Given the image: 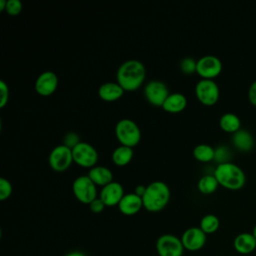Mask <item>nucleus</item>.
<instances>
[{"instance_id":"nucleus-1","label":"nucleus","mask_w":256,"mask_h":256,"mask_svg":"<svg viewBox=\"0 0 256 256\" xmlns=\"http://www.w3.org/2000/svg\"><path fill=\"white\" fill-rule=\"evenodd\" d=\"M146 77L145 65L136 59H129L120 64L116 80L125 91H135L142 86Z\"/></svg>"},{"instance_id":"nucleus-2","label":"nucleus","mask_w":256,"mask_h":256,"mask_svg":"<svg viewBox=\"0 0 256 256\" xmlns=\"http://www.w3.org/2000/svg\"><path fill=\"white\" fill-rule=\"evenodd\" d=\"M170 200V189L163 181H153L146 186L142 196L143 207L149 212L162 210Z\"/></svg>"},{"instance_id":"nucleus-3","label":"nucleus","mask_w":256,"mask_h":256,"mask_svg":"<svg viewBox=\"0 0 256 256\" xmlns=\"http://www.w3.org/2000/svg\"><path fill=\"white\" fill-rule=\"evenodd\" d=\"M213 174L219 185L231 190L240 189L246 182V175L243 169L231 161L217 164Z\"/></svg>"},{"instance_id":"nucleus-4","label":"nucleus","mask_w":256,"mask_h":256,"mask_svg":"<svg viewBox=\"0 0 256 256\" xmlns=\"http://www.w3.org/2000/svg\"><path fill=\"white\" fill-rule=\"evenodd\" d=\"M115 135L122 145L133 148L141 139V130L135 121L123 118L116 123Z\"/></svg>"},{"instance_id":"nucleus-5","label":"nucleus","mask_w":256,"mask_h":256,"mask_svg":"<svg viewBox=\"0 0 256 256\" xmlns=\"http://www.w3.org/2000/svg\"><path fill=\"white\" fill-rule=\"evenodd\" d=\"M96 186L88 175H80L74 179L72 190L78 201L84 204H90L97 198Z\"/></svg>"},{"instance_id":"nucleus-6","label":"nucleus","mask_w":256,"mask_h":256,"mask_svg":"<svg viewBox=\"0 0 256 256\" xmlns=\"http://www.w3.org/2000/svg\"><path fill=\"white\" fill-rule=\"evenodd\" d=\"M195 94L197 99L206 106L214 105L219 99V87L213 79L202 78L196 83Z\"/></svg>"},{"instance_id":"nucleus-7","label":"nucleus","mask_w":256,"mask_h":256,"mask_svg":"<svg viewBox=\"0 0 256 256\" xmlns=\"http://www.w3.org/2000/svg\"><path fill=\"white\" fill-rule=\"evenodd\" d=\"M73 161L82 167L92 168L98 161V152L96 148L85 141H80L73 149Z\"/></svg>"},{"instance_id":"nucleus-8","label":"nucleus","mask_w":256,"mask_h":256,"mask_svg":"<svg viewBox=\"0 0 256 256\" xmlns=\"http://www.w3.org/2000/svg\"><path fill=\"white\" fill-rule=\"evenodd\" d=\"M48 162L54 171L62 172L67 170L73 162L72 149L63 143L55 146L49 154Z\"/></svg>"},{"instance_id":"nucleus-9","label":"nucleus","mask_w":256,"mask_h":256,"mask_svg":"<svg viewBox=\"0 0 256 256\" xmlns=\"http://www.w3.org/2000/svg\"><path fill=\"white\" fill-rule=\"evenodd\" d=\"M156 251L159 256H182L184 247L181 239L173 234H163L156 241Z\"/></svg>"},{"instance_id":"nucleus-10","label":"nucleus","mask_w":256,"mask_h":256,"mask_svg":"<svg viewBox=\"0 0 256 256\" xmlns=\"http://www.w3.org/2000/svg\"><path fill=\"white\" fill-rule=\"evenodd\" d=\"M144 96L146 100L153 106L162 107L166 98L169 96V89L167 85L157 79L151 80L144 86Z\"/></svg>"},{"instance_id":"nucleus-11","label":"nucleus","mask_w":256,"mask_h":256,"mask_svg":"<svg viewBox=\"0 0 256 256\" xmlns=\"http://www.w3.org/2000/svg\"><path fill=\"white\" fill-rule=\"evenodd\" d=\"M222 62L215 55H204L197 60L196 72L204 79H213L220 74Z\"/></svg>"},{"instance_id":"nucleus-12","label":"nucleus","mask_w":256,"mask_h":256,"mask_svg":"<svg viewBox=\"0 0 256 256\" xmlns=\"http://www.w3.org/2000/svg\"><path fill=\"white\" fill-rule=\"evenodd\" d=\"M180 239L184 249L198 251L205 245L207 237L200 227H190L183 232Z\"/></svg>"},{"instance_id":"nucleus-13","label":"nucleus","mask_w":256,"mask_h":256,"mask_svg":"<svg viewBox=\"0 0 256 256\" xmlns=\"http://www.w3.org/2000/svg\"><path fill=\"white\" fill-rule=\"evenodd\" d=\"M124 188L117 181H112L101 188L99 198L106 206L118 205L124 196Z\"/></svg>"},{"instance_id":"nucleus-14","label":"nucleus","mask_w":256,"mask_h":256,"mask_svg":"<svg viewBox=\"0 0 256 256\" xmlns=\"http://www.w3.org/2000/svg\"><path fill=\"white\" fill-rule=\"evenodd\" d=\"M58 87V77L52 71L42 72L35 81V90L41 96L53 94Z\"/></svg>"},{"instance_id":"nucleus-15","label":"nucleus","mask_w":256,"mask_h":256,"mask_svg":"<svg viewBox=\"0 0 256 256\" xmlns=\"http://www.w3.org/2000/svg\"><path fill=\"white\" fill-rule=\"evenodd\" d=\"M142 207H143L142 197H140L134 192L125 194L118 204V208L120 212L127 216H131L138 213Z\"/></svg>"},{"instance_id":"nucleus-16","label":"nucleus","mask_w":256,"mask_h":256,"mask_svg":"<svg viewBox=\"0 0 256 256\" xmlns=\"http://www.w3.org/2000/svg\"><path fill=\"white\" fill-rule=\"evenodd\" d=\"M233 247L241 255L251 254L256 249V238L252 233L242 232L234 238Z\"/></svg>"},{"instance_id":"nucleus-17","label":"nucleus","mask_w":256,"mask_h":256,"mask_svg":"<svg viewBox=\"0 0 256 256\" xmlns=\"http://www.w3.org/2000/svg\"><path fill=\"white\" fill-rule=\"evenodd\" d=\"M125 90L120 86V84L116 82H105L100 85L98 89L99 97L104 101H115L121 98L124 94Z\"/></svg>"},{"instance_id":"nucleus-18","label":"nucleus","mask_w":256,"mask_h":256,"mask_svg":"<svg viewBox=\"0 0 256 256\" xmlns=\"http://www.w3.org/2000/svg\"><path fill=\"white\" fill-rule=\"evenodd\" d=\"M87 175L96 185L101 187L113 181L112 171L108 167L102 165H95L94 167L90 168Z\"/></svg>"},{"instance_id":"nucleus-19","label":"nucleus","mask_w":256,"mask_h":256,"mask_svg":"<svg viewBox=\"0 0 256 256\" xmlns=\"http://www.w3.org/2000/svg\"><path fill=\"white\" fill-rule=\"evenodd\" d=\"M187 98L180 92L170 93L162 105V108L169 113H179L185 109Z\"/></svg>"},{"instance_id":"nucleus-20","label":"nucleus","mask_w":256,"mask_h":256,"mask_svg":"<svg viewBox=\"0 0 256 256\" xmlns=\"http://www.w3.org/2000/svg\"><path fill=\"white\" fill-rule=\"evenodd\" d=\"M232 142L234 146L243 152L250 151L254 146L253 135L246 129L240 128L232 135Z\"/></svg>"},{"instance_id":"nucleus-21","label":"nucleus","mask_w":256,"mask_h":256,"mask_svg":"<svg viewBox=\"0 0 256 256\" xmlns=\"http://www.w3.org/2000/svg\"><path fill=\"white\" fill-rule=\"evenodd\" d=\"M219 125L224 131L229 133H235L241 127V120L235 113L226 112L220 117Z\"/></svg>"},{"instance_id":"nucleus-22","label":"nucleus","mask_w":256,"mask_h":256,"mask_svg":"<svg viewBox=\"0 0 256 256\" xmlns=\"http://www.w3.org/2000/svg\"><path fill=\"white\" fill-rule=\"evenodd\" d=\"M133 158V148L120 144L112 152V161L118 166L127 165Z\"/></svg>"},{"instance_id":"nucleus-23","label":"nucleus","mask_w":256,"mask_h":256,"mask_svg":"<svg viewBox=\"0 0 256 256\" xmlns=\"http://www.w3.org/2000/svg\"><path fill=\"white\" fill-rule=\"evenodd\" d=\"M193 156L200 162H209L214 159L215 148L206 143H201L193 148Z\"/></svg>"},{"instance_id":"nucleus-24","label":"nucleus","mask_w":256,"mask_h":256,"mask_svg":"<svg viewBox=\"0 0 256 256\" xmlns=\"http://www.w3.org/2000/svg\"><path fill=\"white\" fill-rule=\"evenodd\" d=\"M218 185V180L214 174H205L198 180L197 188L203 194H212L216 191Z\"/></svg>"},{"instance_id":"nucleus-25","label":"nucleus","mask_w":256,"mask_h":256,"mask_svg":"<svg viewBox=\"0 0 256 256\" xmlns=\"http://www.w3.org/2000/svg\"><path fill=\"white\" fill-rule=\"evenodd\" d=\"M220 226L219 218L214 214H206L200 220V228L202 231L207 234H212L218 230Z\"/></svg>"},{"instance_id":"nucleus-26","label":"nucleus","mask_w":256,"mask_h":256,"mask_svg":"<svg viewBox=\"0 0 256 256\" xmlns=\"http://www.w3.org/2000/svg\"><path fill=\"white\" fill-rule=\"evenodd\" d=\"M179 67H180L181 72H183L184 74L190 75V74H193L194 72H196L197 61L192 57H185L180 61Z\"/></svg>"},{"instance_id":"nucleus-27","label":"nucleus","mask_w":256,"mask_h":256,"mask_svg":"<svg viewBox=\"0 0 256 256\" xmlns=\"http://www.w3.org/2000/svg\"><path fill=\"white\" fill-rule=\"evenodd\" d=\"M230 158H231V151L227 146L221 145V146H218L217 148H215L214 160L217 161L218 164L230 162Z\"/></svg>"},{"instance_id":"nucleus-28","label":"nucleus","mask_w":256,"mask_h":256,"mask_svg":"<svg viewBox=\"0 0 256 256\" xmlns=\"http://www.w3.org/2000/svg\"><path fill=\"white\" fill-rule=\"evenodd\" d=\"M12 184L5 177L0 178V200H6L12 194Z\"/></svg>"},{"instance_id":"nucleus-29","label":"nucleus","mask_w":256,"mask_h":256,"mask_svg":"<svg viewBox=\"0 0 256 256\" xmlns=\"http://www.w3.org/2000/svg\"><path fill=\"white\" fill-rule=\"evenodd\" d=\"M22 10V2L20 0H8L5 11L12 16L18 15Z\"/></svg>"},{"instance_id":"nucleus-30","label":"nucleus","mask_w":256,"mask_h":256,"mask_svg":"<svg viewBox=\"0 0 256 256\" xmlns=\"http://www.w3.org/2000/svg\"><path fill=\"white\" fill-rule=\"evenodd\" d=\"M79 142H80L79 135L74 131H70L66 133L63 138V144L71 149H73Z\"/></svg>"},{"instance_id":"nucleus-31","label":"nucleus","mask_w":256,"mask_h":256,"mask_svg":"<svg viewBox=\"0 0 256 256\" xmlns=\"http://www.w3.org/2000/svg\"><path fill=\"white\" fill-rule=\"evenodd\" d=\"M0 107L3 108L9 100V87L4 80H0Z\"/></svg>"},{"instance_id":"nucleus-32","label":"nucleus","mask_w":256,"mask_h":256,"mask_svg":"<svg viewBox=\"0 0 256 256\" xmlns=\"http://www.w3.org/2000/svg\"><path fill=\"white\" fill-rule=\"evenodd\" d=\"M89 206H90V210H91L93 213H101V212L104 210V208L106 207V205L104 204V202H103L99 197H97L95 200H93V201L89 204Z\"/></svg>"},{"instance_id":"nucleus-33","label":"nucleus","mask_w":256,"mask_h":256,"mask_svg":"<svg viewBox=\"0 0 256 256\" xmlns=\"http://www.w3.org/2000/svg\"><path fill=\"white\" fill-rule=\"evenodd\" d=\"M248 98H249V101L254 106H256V80H254L248 88Z\"/></svg>"},{"instance_id":"nucleus-34","label":"nucleus","mask_w":256,"mask_h":256,"mask_svg":"<svg viewBox=\"0 0 256 256\" xmlns=\"http://www.w3.org/2000/svg\"><path fill=\"white\" fill-rule=\"evenodd\" d=\"M145 190H146V186H144V185H142V184H139V185H137V186L135 187L134 193H136L137 195H139L140 197H142L143 194H144V192H145Z\"/></svg>"},{"instance_id":"nucleus-35","label":"nucleus","mask_w":256,"mask_h":256,"mask_svg":"<svg viewBox=\"0 0 256 256\" xmlns=\"http://www.w3.org/2000/svg\"><path fill=\"white\" fill-rule=\"evenodd\" d=\"M65 256H86L83 252H80V251H73V252H70L68 254H66Z\"/></svg>"},{"instance_id":"nucleus-36","label":"nucleus","mask_w":256,"mask_h":256,"mask_svg":"<svg viewBox=\"0 0 256 256\" xmlns=\"http://www.w3.org/2000/svg\"><path fill=\"white\" fill-rule=\"evenodd\" d=\"M7 4V0H0V11L5 10Z\"/></svg>"},{"instance_id":"nucleus-37","label":"nucleus","mask_w":256,"mask_h":256,"mask_svg":"<svg viewBox=\"0 0 256 256\" xmlns=\"http://www.w3.org/2000/svg\"><path fill=\"white\" fill-rule=\"evenodd\" d=\"M252 234H253V236L256 238V225L253 227V230H252Z\"/></svg>"}]
</instances>
